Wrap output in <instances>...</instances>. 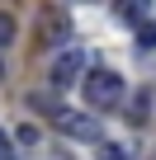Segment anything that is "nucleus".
<instances>
[{"mask_svg": "<svg viewBox=\"0 0 156 160\" xmlns=\"http://www.w3.org/2000/svg\"><path fill=\"white\" fill-rule=\"evenodd\" d=\"M123 94H128V85H123L118 71H104V66H100V71L85 75V99H90V108H104V113H109V108L123 104Z\"/></svg>", "mask_w": 156, "mask_h": 160, "instance_id": "f257e3e1", "label": "nucleus"}, {"mask_svg": "<svg viewBox=\"0 0 156 160\" xmlns=\"http://www.w3.org/2000/svg\"><path fill=\"white\" fill-rule=\"evenodd\" d=\"M52 122L66 132V137H76V141H100L104 132H100V122L90 118V113H76V108H57L52 113Z\"/></svg>", "mask_w": 156, "mask_h": 160, "instance_id": "f03ea898", "label": "nucleus"}, {"mask_svg": "<svg viewBox=\"0 0 156 160\" xmlns=\"http://www.w3.org/2000/svg\"><path fill=\"white\" fill-rule=\"evenodd\" d=\"M81 71H85V52H81V47L57 52V57H52V85H57V90L76 85V80H81Z\"/></svg>", "mask_w": 156, "mask_h": 160, "instance_id": "7ed1b4c3", "label": "nucleus"}, {"mask_svg": "<svg viewBox=\"0 0 156 160\" xmlns=\"http://www.w3.org/2000/svg\"><path fill=\"white\" fill-rule=\"evenodd\" d=\"M147 10H151V0H114V14H118L123 24H142Z\"/></svg>", "mask_w": 156, "mask_h": 160, "instance_id": "20e7f679", "label": "nucleus"}, {"mask_svg": "<svg viewBox=\"0 0 156 160\" xmlns=\"http://www.w3.org/2000/svg\"><path fill=\"white\" fill-rule=\"evenodd\" d=\"M66 28H71V24H66V19H62V14H47V38H62V33H66Z\"/></svg>", "mask_w": 156, "mask_h": 160, "instance_id": "39448f33", "label": "nucleus"}, {"mask_svg": "<svg viewBox=\"0 0 156 160\" xmlns=\"http://www.w3.org/2000/svg\"><path fill=\"white\" fill-rule=\"evenodd\" d=\"M5 42H14V19L0 14V47H5Z\"/></svg>", "mask_w": 156, "mask_h": 160, "instance_id": "423d86ee", "label": "nucleus"}, {"mask_svg": "<svg viewBox=\"0 0 156 160\" xmlns=\"http://www.w3.org/2000/svg\"><path fill=\"white\" fill-rule=\"evenodd\" d=\"M100 160H128V155H123V146H114V141H104V146H100Z\"/></svg>", "mask_w": 156, "mask_h": 160, "instance_id": "0eeeda50", "label": "nucleus"}, {"mask_svg": "<svg viewBox=\"0 0 156 160\" xmlns=\"http://www.w3.org/2000/svg\"><path fill=\"white\" fill-rule=\"evenodd\" d=\"M137 42H142V47H156V28H151V24H147V28H142V33H137Z\"/></svg>", "mask_w": 156, "mask_h": 160, "instance_id": "6e6552de", "label": "nucleus"}, {"mask_svg": "<svg viewBox=\"0 0 156 160\" xmlns=\"http://www.w3.org/2000/svg\"><path fill=\"white\" fill-rule=\"evenodd\" d=\"M0 160H14V146H10V137L0 132Z\"/></svg>", "mask_w": 156, "mask_h": 160, "instance_id": "1a4fd4ad", "label": "nucleus"}, {"mask_svg": "<svg viewBox=\"0 0 156 160\" xmlns=\"http://www.w3.org/2000/svg\"><path fill=\"white\" fill-rule=\"evenodd\" d=\"M0 75H5V66H0Z\"/></svg>", "mask_w": 156, "mask_h": 160, "instance_id": "9d476101", "label": "nucleus"}]
</instances>
